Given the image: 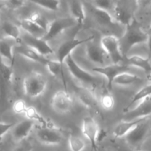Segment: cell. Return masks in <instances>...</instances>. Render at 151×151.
I'll return each instance as SVG.
<instances>
[{
  "label": "cell",
  "instance_id": "1",
  "mask_svg": "<svg viewBox=\"0 0 151 151\" xmlns=\"http://www.w3.org/2000/svg\"><path fill=\"white\" fill-rule=\"evenodd\" d=\"M148 38V34L144 30L136 20L126 27L124 35L119 39L120 49L124 55H125L135 46L146 43Z\"/></svg>",
  "mask_w": 151,
  "mask_h": 151
},
{
  "label": "cell",
  "instance_id": "2",
  "mask_svg": "<svg viewBox=\"0 0 151 151\" xmlns=\"http://www.w3.org/2000/svg\"><path fill=\"white\" fill-rule=\"evenodd\" d=\"M139 7L136 1H115L112 15L115 22L120 24L128 26L135 20V13Z\"/></svg>",
  "mask_w": 151,
  "mask_h": 151
},
{
  "label": "cell",
  "instance_id": "3",
  "mask_svg": "<svg viewBox=\"0 0 151 151\" xmlns=\"http://www.w3.org/2000/svg\"><path fill=\"white\" fill-rule=\"evenodd\" d=\"M47 86V81L45 77L37 72L28 74L23 81L24 92L31 98H36L42 95Z\"/></svg>",
  "mask_w": 151,
  "mask_h": 151
},
{
  "label": "cell",
  "instance_id": "4",
  "mask_svg": "<svg viewBox=\"0 0 151 151\" xmlns=\"http://www.w3.org/2000/svg\"><path fill=\"white\" fill-rule=\"evenodd\" d=\"M100 44L113 63H124L125 57L121 52L119 39L117 37L113 35H104L100 40Z\"/></svg>",
  "mask_w": 151,
  "mask_h": 151
},
{
  "label": "cell",
  "instance_id": "5",
  "mask_svg": "<svg viewBox=\"0 0 151 151\" xmlns=\"http://www.w3.org/2000/svg\"><path fill=\"white\" fill-rule=\"evenodd\" d=\"M76 25H78L77 22L71 16L70 17L57 18L50 22L48 28L42 39L48 42L59 36L65 30L72 28Z\"/></svg>",
  "mask_w": 151,
  "mask_h": 151
},
{
  "label": "cell",
  "instance_id": "6",
  "mask_svg": "<svg viewBox=\"0 0 151 151\" xmlns=\"http://www.w3.org/2000/svg\"><path fill=\"white\" fill-rule=\"evenodd\" d=\"M65 63L68 67L70 75L78 81L88 84V85L93 86L97 84V79L96 77L87 71H85L84 69H82L74 60L72 55L67 58Z\"/></svg>",
  "mask_w": 151,
  "mask_h": 151
},
{
  "label": "cell",
  "instance_id": "7",
  "mask_svg": "<svg viewBox=\"0 0 151 151\" xmlns=\"http://www.w3.org/2000/svg\"><path fill=\"white\" fill-rule=\"evenodd\" d=\"M92 70L99 75H102L107 79V91H110L113 87L114 79L120 74L128 72V66L124 63H112L110 65H105L102 66H97L93 68Z\"/></svg>",
  "mask_w": 151,
  "mask_h": 151
},
{
  "label": "cell",
  "instance_id": "8",
  "mask_svg": "<svg viewBox=\"0 0 151 151\" xmlns=\"http://www.w3.org/2000/svg\"><path fill=\"white\" fill-rule=\"evenodd\" d=\"M94 35H91L87 38H82V39H78V38H73V39L68 40L65 42L62 43L59 46V49L56 53V58L57 60L62 65L65 63V60L69 55H72V52L79 46L84 44H87V42L94 40Z\"/></svg>",
  "mask_w": 151,
  "mask_h": 151
},
{
  "label": "cell",
  "instance_id": "9",
  "mask_svg": "<svg viewBox=\"0 0 151 151\" xmlns=\"http://www.w3.org/2000/svg\"><path fill=\"white\" fill-rule=\"evenodd\" d=\"M73 100L70 94L67 90H59L56 91L51 98L50 105L53 110L60 114L70 111L73 108Z\"/></svg>",
  "mask_w": 151,
  "mask_h": 151
},
{
  "label": "cell",
  "instance_id": "10",
  "mask_svg": "<svg viewBox=\"0 0 151 151\" xmlns=\"http://www.w3.org/2000/svg\"><path fill=\"white\" fill-rule=\"evenodd\" d=\"M99 128L97 122L92 116H85L81 122V132L83 136L90 142L93 150L97 149V138Z\"/></svg>",
  "mask_w": 151,
  "mask_h": 151
},
{
  "label": "cell",
  "instance_id": "11",
  "mask_svg": "<svg viewBox=\"0 0 151 151\" xmlns=\"http://www.w3.org/2000/svg\"><path fill=\"white\" fill-rule=\"evenodd\" d=\"M38 141L45 145H57L62 140V135L57 128H38L36 133Z\"/></svg>",
  "mask_w": 151,
  "mask_h": 151
},
{
  "label": "cell",
  "instance_id": "12",
  "mask_svg": "<svg viewBox=\"0 0 151 151\" xmlns=\"http://www.w3.org/2000/svg\"><path fill=\"white\" fill-rule=\"evenodd\" d=\"M22 39L25 43V45L33 49L44 57L53 53V50L49 45L48 42L45 41L42 38H36L26 33L22 36Z\"/></svg>",
  "mask_w": 151,
  "mask_h": 151
},
{
  "label": "cell",
  "instance_id": "13",
  "mask_svg": "<svg viewBox=\"0 0 151 151\" xmlns=\"http://www.w3.org/2000/svg\"><path fill=\"white\" fill-rule=\"evenodd\" d=\"M149 131L147 119L138 124L124 137L126 141L132 146L140 145L146 138Z\"/></svg>",
  "mask_w": 151,
  "mask_h": 151
},
{
  "label": "cell",
  "instance_id": "14",
  "mask_svg": "<svg viewBox=\"0 0 151 151\" xmlns=\"http://www.w3.org/2000/svg\"><path fill=\"white\" fill-rule=\"evenodd\" d=\"M151 115V97L139 102V105L124 113V120L148 118Z\"/></svg>",
  "mask_w": 151,
  "mask_h": 151
},
{
  "label": "cell",
  "instance_id": "15",
  "mask_svg": "<svg viewBox=\"0 0 151 151\" xmlns=\"http://www.w3.org/2000/svg\"><path fill=\"white\" fill-rule=\"evenodd\" d=\"M85 54L91 62L101 65V66H105L107 54L100 44L96 43L93 40L87 42L86 44Z\"/></svg>",
  "mask_w": 151,
  "mask_h": 151
},
{
  "label": "cell",
  "instance_id": "16",
  "mask_svg": "<svg viewBox=\"0 0 151 151\" xmlns=\"http://www.w3.org/2000/svg\"><path fill=\"white\" fill-rule=\"evenodd\" d=\"M35 124L32 120L28 119L16 124L11 130L13 140L17 142H22L26 140L35 126Z\"/></svg>",
  "mask_w": 151,
  "mask_h": 151
},
{
  "label": "cell",
  "instance_id": "17",
  "mask_svg": "<svg viewBox=\"0 0 151 151\" xmlns=\"http://www.w3.org/2000/svg\"><path fill=\"white\" fill-rule=\"evenodd\" d=\"M146 119H148V118L133 119V120L121 121L113 128V133L114 137H116V138H122V137H124L138 124L144 122Z\"/></svg>",
  "mask_w": 151,
  "mask_h": 151
},
{
  "label": "cell",
  "instance_id": "18",
  "mask_svg": "<svg viewBox=\"0 0 151 151\" xmlns=\"http://www.w3.org/2000/svg\"><path fill=\"white\" fill-rule=\"evenodd\" d=\"M68 7L71 17L77 22L79 27L82 26L86 19V13L84 6L82 1H68Z\"/></svg>",
  "mask_w": 151,
  "mask_h": 151
},
{
  "label": "cell",
  "instance_id": "19",
  "mask_svg": "<svg viewBox=\"0 0 151 151\" xmlns=\"http://www.w3.org/2000/svg\"><path fill=\"white\" fill-rule=\"evenodd\" d=\"M19 25L27 34L36 38H42L46 33V31L34 23L28 18L19 20Z\"/></svg>",
  "mask_w": 151,
  "mask_h": 151
},
{
  "label": "cell",
  "instance_id": "20",
  "mask_svg": "<svg viewBox=\"0 0 151 151\" xmlns=\"http://www.w3.org/2000/svg\"><path fill=\"white\" fill-rule=\"evenodd\" d=\"M16 52L20 55H22V57L28 59L30 60H32L33 62H36V63H41L44 66H45L47 60H48V58L41 55L38 52H36L35 50L30 48L26 45H20L17 47Z\"/></svg>",
  "mask_w": 151,
  "mask_h": 151
},
{
  "label": "cell",
  "instance_id": "21",
  "mask_svg": "<svg viewBox=\"0 0 151 151\" xmlns=\"http://www.w3.org/2000/svg\"><path fill=\"white\" fill-rule=\"evenodd\" d=\"M124 63L127 66H133L135 67L139 68L144 71L148 75H150L151 72V63L150 61V59L138 55H134L125 58Z\"/></svg>",
  "mask_w": 151,
  "mask_h": 151
},
{
  "label": "cell",
  "instance_id": "22",
  "mask_svg": "<svg viewBox=\"0 0 151 151\" xmlns=\"http://www.w3.org/2000/svg\"><path fill=\"white\" fill-rule=\"evenodd\" d=\"M24 115L28 118V119L38 124L39 128H56L53 122H50L48 119H46L44 116L38 113L35 108L32 106H28Z\"/></svg>",
  "mask_w": 151,
  "mask_h": 151
},
{
  "label": "cell",
  "instance_id": "23",
  "mask_svg": "<svg viewBox=\"0 0 151 151\" xmlns=\"http://www.w3.org/2000/svg\"><path fill=\"white\" fill-rule=\"evenodd\" d=\"M76 94L78 100L87 108H94L97 105V100L94 94L84 87H76Z\"/></svg>",
  "mask_w": 151,
  "mask_h": 151
},
{
  "label": "cell",
  "instance_id": "24",
  "mask_svg": "<svg viewBox=\"0 0 151 151\" xmlns=\"http://www.w3.org/2000/svg\"><path fill=\"white\" fill-rule=\"evenodd\" d=\"M142 81V78L138 75L126 72L118 75L114 79L113 85L115 84V85L119 86H128L133 85V84L139 83Z\"/></svg>",
  "mask_w": 151,
  "mask_h": 151
},
{
  "label": "cell",
  "instance_id": "25",
  "mask_svg": "<svg viewBox=\"0 0 151 151\" xmlns=\"http://www.w3.org/2000/svg\"><path fill=\"white\" fill-rule=\"evenodd\" d=\"M0 59L4 60L9 64L13 65L14 54H13V46L6 40L0 41Z\"/></svg>",
  "mask_w": 151,
  "mask_h": 151
},
{
  "label": "cell",
  "instance_id": "26",
  "mask_svg": "<svg viewBox=\"0 0 151 151\" xmlns=\"http://www.w3.org/2000/svg\"><path fill=\"white\" fill-rule=\"evenodd\" d=\"M91 6V12L93 17L95 18L98 23L102 25H107L112 24L115 22L113 15L110 12L106 11V10H102V9L97 8L93 6Z\"/></svg>",
  "mask_w": 151,
  "mask_h": 151
},
{
  "label": "cell",
  "instance_id": "27",
  "mask_svg": "<svg viewBox=\"0 0 151 151\" xmlns=\"http://www.w3.org/2000/svg\"><path fill=\"white\" fill-rule=\"evenodd\" d=\"M1 31L7 38L14 40L16 41L21 40L20 27L12 22H4L1 25Z\"/></svg>",
  "mask_w": 151,
  "mask_h": 151
},
{
  "label": "cell",
  "instance_id": "28",
  "mask_svg": "<svg viewBox=\"0 0 151 151\" xmlns=\"http://www.w3.org/2000/svg\"><path fill=\"white\" fill-rule=\"evenodd\" d=\"M150 97H151V83H149L147 84V85L142 87L141 89H139V91H138L137 92L133 95V97H132L130 102L128 103L127 107L124 109V113L128 111L131 109L132 106L134 105L136 103L141 102L142 101V100H145V99Z\"/></svg>",
  "mask_w": 151,
  "mask_h": 151
},
{
  "label": "cell",
  "instance_id": "29",
  "mask_svg": "<svg viewBox=\"0 0 151 151\" xmlns=\"http://www.w3.org/2000/svg\"><path fill=\"white\" fill-rule=\"evenodd\" d=\"M45 67L48 70V72L56 78H59V79L63 81L65 86L66 88V83H65V75L63 72V65L59 63L57 60H50L48 59Z\"/></svg>",
  "mask_w": 151,
  "mask_h": 151
},
{
  "label": "cell",
  "instance_id": "30",
  "mask_svg": "<svg viewBox=\"0 0 151 151\" xmlns=\"http://www.w3.org/2000/svg\"><path fill=\"white\" fill-rule=\"evenodd\" d=\"M68 147L70 151H84L86 147V143L81 137L73 134L69 136Z\"/></svg>",
  "mask_w": 151,
  "mask_h": 151
},
{
  "label": "cell",
  "instance_id": "31",
  "mask_svg": "<svg viewBox=\"0 0 151 151\" xmlns=\"http://www.w3.org/2000/svg\"><path fill=\"white\" fill-rule=\"evenodd\" d=\"M13 66L0 59V75L5 83H10L13 78Z\"/></svg>",
  "mask_w": 151,
  "mask_h": 151
},
{
  "label": "cell",
  "instance_id": "32",
  "mask_svg": "<svg viewBox=\"0 0 151 151\" xmlns=\"http://www.w3.org/2000/svg\"><path fill=\"white\" fill-rule=\"evenodd\" d=\"M33 3L44 10H50V11H57L61 7V1L56 0H44V1H33Z\"/></svg>",
  "mask_w": 151,
  "mask_h": 151
},
{
  "label": "cell",
  "instance_id": "33",
  "mask_svg": "<svg viewBox=\"0 0 151 151\" xmlns=\"http://www.w3.org/2000/svg\"><path fill=\"white\" fill-rule=\"evenodd\" d=\"M101 106L105 110H111L115 106V99L110 93V91H107L105 94H102L99 100Z\"/></svg>",
  "mask_w": 151,
  "mask_h": 151
},
{
  "label": "cell",
  "instance_id": "34",
  "mask_svg": "<svg viewBox=\"0 0 151 151\" xmlns=\"http://www.w3.org/2000/svg\"><path fill=\"white\" fill-rule=\"evenodd\" d=\"M28 19H30L32 22H33L34 23L36 24L38 26H39L40 27L42 28L43 29L47 31L50 22H48L47 18H46L45 16H43L42 14L38 13V12H35V13H31V14L30 15L29 17H28Z\"/></svg>",
  "mask_w": 151,
  "mask_h": 151
},
{
  "label": "cell",
  "instance_id": "35",
  "mask_svg": "<svg viewBox=\"0 0 151 151\" xmlns=\"http://www.w3.org/2000/svg\"><path fill=\"white\" fill-rule=\"evenodd\" d=\"M90 4L93 7L106 10V11L110 12L112 14L115 1H106V0H104V1H90Z\"/></svg>",
  "mask_w": 151,
  "mask_h": 151
},
{
  "label": "cell",
  "instance_id": "36",
  "mask_svg": "<svg viewBox=\"0 0 151 151\" xmlns=\"http://www.w3.org/2000/svg\"><path fill=\"white\" fill-rule=\"evenodd\" d=\"M28 106L24 100H18L13 103V111L17 114H25Z\"/></svg>",
  "mask_w": 151,
  "mask_h": 151
},
{
  "label": "cell",
  "instance_id": "37",
  "mask_svg": "<svg viewBox=\"0 0 151 151\" xmlns=\"http://www.w3.org/2000/svg\"><path fill=\"white\" fill-rule=\"evenodd\" d=\"M15 123H7V122H0V142L2 140L3 137L7 134L8 131L13 129Z\"/></svg>",
  "mask_w": 151,
  "mask_h": 151
},
{
  "label": "cell",
  "instance_id": "38",
  "mask_svg": "<svg viewBox=\"0 0 151 151\" xmlns=\"http://www.w3.org/2000/svg\"><path fill=\"white\" fill-rule=\"evenodd\" d=\"M33 149V145L29 141L25 140L20 142V144L17 147L10 151H32Z\"/></svg>",
  "mask_w": 151,
  "mask_h": 151
},
{
  "label": "cell",
  "instance_id": "39",
  "mask_svg": "<svg viewBox=\"0 0 151 151\" xmlns=\"http://www.w3.org/2000/svg\"><path fill=\"white\" fill-rule=\"evenodd\" d=\"M7 3L8 4L9 7H10L11 8H19V7H22L25 4V1H7Z\"/></svg>",
  "mask_w": 151,
  "mask_h": 151
},
{
  "label": "cell",
  "instance_id": "40",
  "mask_svg": "<svg viewBox=\"0 0 151 151\" xmlns=\"http://www.w3.org/2000/svg\"><path fill=\"white\" fill-rule=\"evenodd\" d=\"M106 136H107L106 131H105L102 129H100V131H99V135H98L97 143L99 142H101L102 140H103L106 137Z\"/></svg>",
  "mask_w": 151,
  "mask_h": 151
},
{
  "label": "cell",
  "instance_id": "41",
  "mask_svg": "<svg viewBox=\"0 0 151 151\" xmlns=\"http://www.w3.org/2000/svg\"><path fill=\"white\" fill-rule=\"evenodd\" d=\"M146 43H147V45L148 51H149L150 55V57H151V35H148L147 41Z\"/></svg>",
  "mask_w": 151,
  "mask_h": 151
},
{
  "label": "cell",
  "instance_id": "42",
  "mask_svg": "<svg viewBox=\"0 0 151 151\" xmlns=\"http://www.w3.org/2000/svg\"><path fill=\"white\" fill-rule=\"evenodd\" d=\"M147 32V34H148V35H151V26L150 27H149V29H148Z\"/></svg>",
  "mask_w": 151,
  "mask_h": 151
},
{
  "label": "cell",
  "instance_id": "43",
  "mask_svg": "<svg viewBox=\"0 0 151 151\" xmlns=\"http://www.w3.org/2000/svg\"><path fill=\"white\" fill-rule=\"evenodd\" d=\"M150 79H151V72H150Z\"/></svg>",
  "mask_w": 151,
  "mask_h": 151
}]
</instances>
